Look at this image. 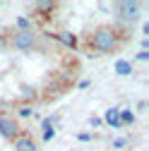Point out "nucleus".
<instances>
[{"label":"nucleus","mask_w":149,"mask_h":151,"mask_svg":"<svg viewBox=\"0 0 149 151\" xmlns=\"http://www.w3.org/2000/svg\"><path fill=\"white\" fill-rule=\"evenodd\" d=\"M82 48L89 55H106V53H116L120 48V41L113 27H99L82 39Z\"/></svg>","instance_id":"1"},{"label":"nucleus","mask_w":149,"mask_h":151,"mask_svg":"<svg viewBox=\"0 0 149 151\" xmlns=\"http://www.w3.org/2000/svg\"><path fill=\"white\" fill-rule=\"evenodd\" d=\"M36 46H39L36 31H10V48L20 50V53H29Z\"/></svg>","instance_id":"2"},{"label":"nucleus","mask_w":149,"mask_h":151,"mask_svg":"<svg viewBox=\"0 0 149 151\" xmlns=\"http://www.w3.org/2000/svg\"><path fill=\"white\" fill-rule=\"evenodd\" d=\"M67 91H70V89H65L58 79H55V74H48L46 82H43V86H41V96H39V101H43V103L58 101L63 93H67Z\"/></svg>","instance_id":"3"},{"label":"nucleus","mask_w":149,"mask_h":151,"mask_svg":"<svg viewBox=\"0 0 149 151\" xmlns=\"http://www.w3.org/2000/svg\"><path fill=\"white\" fill-rule=\"evenodd\" d=\"M22 132L24 129H22L20 120H17L12 113H0V137H3V139L12 142L14 137H20Z\"/></svg>","instance_id":"4"},{"label":"nucleus","mask_w":149,"mask_h":151,"mask_svg":"<svg viewBox=\"0 0 149 151\" xmlns=\"http://www.w3.org/2000/svg\"><path fill=\"white\" fill-rule=\"evenodd\" d=\"M58 7H60V5H58V3H51V0H41V3H31V5H29L31 14H34V17H41V19H51Z\"/></svg>","instance_id":"5"},{"label":"nucleus","mask_w":149,"mask_h":151,"mask_svg":"<svg viewBox=\"0 0 149 151\" xmlns=\"http://www.w3.org/2000/svg\"><path fill=\"white\" fill-rule=\"evenodd\" d=\"M43 36H46V39H53V41H60V43L67 46L70 50H77V48H80V39H77L72 31H46Z\"/></svg>","instance_id":"6"},{"label":"nucleus","mask_w":149,"mask_h":151,"mask_svg":"<svg viewBox=\"0 0 149 151\" xmlns=\"http://www.w3.org/2000/svg\"><path fill=\"white\" fill-rule=\"evenodd\" d=\"M12 151H36V142H34V137L29 134L27 129L22 132L20 137L12 139Z\"/></svg>","instance_id":"7"},{"label":"nucleus","mask_w":149,"mask_h":151,"mask_svg":"<svg viewBox=\"0 0 149 151\" xmlns=\"http://www.w3.org/2000/svg\"><path fill=\"white\" fill-rule=\"evenodd\" d=\"M20 101H22L24 106H29V103H36V101H39V89H34V86L24 84V86L20 89Z\"/></svg>","instance_id":"8"},{"label":"nucleus","mask_w":149,"mask_h":151,"mask_svg":"<svg viewBox=\"0 0 149 151\" xmlns=\"http://www.w3.org/2000/svg\"><path fill=\"white\" fill-rule=\"evenodd\" d=\"M116 7L120 10V17H123V19H135V17L140 14V12H137V10H140V3H118Z\"/></svg>","instance_id":"9"},{"label":"nucleus","mask_w":149,"mask_h":151,"mask_svg":"<svg viewBox=\"0 0 149 151\" xmlns=\"http://www.w3.org/2000/svg\"><path fill=\"white\" fill-rule=\"evenodd\" d=\"M118 113H120V108H108L106 110V115H103V120L113 127V129H120L123 125H120V120H118Z\"/></svg>","instance_id":"10"},{"label":"nucleus","mask_w":149,"mask_h":151,"mask_svg":"<svg viewBox=\"0 0 149 151\" xmlns=\"http://www.w3.org/2000/svg\"><path fill=\"white\" fill-rule=\"evenodd\" d=\"M116 72L120 74V77H127V74L132 72V63H130V60H118L116 63Z\"/></svg>","instance_id":"11"},{"label":"nucleus","mask_w":149,"mask_h":151,"mask_svg":"<svg viewBox=\"0 0 149 151\" xmlns=\"http://www.w3.org/2000/svg\"><path fill=\"white\" fill-rule=\"evenodd\" d=\"M118 120H120V125H132V122H135V113H132V110H125V108H120V113H118Z\"/></svg>","instance_id":"12"},{"label":"nucleus","mask_w":149,"mask_h":151,"mask_svg":"<svg viewBox=\"0 0 149 151\" xmlns=\"http://www.w3.org/2000/svg\"><path fill=\"white\" fill-rule=\"evenodd\" d=\"M10 48V31H0V53Z\"/></svg>","instance_id":"13"},{"label":"nucleus","mask_w":149,"mask_h":151,"mask_svg":"<svg viewBox=\"0 0 149 151\" xmlns=\"http://www.w3.org/2000/svg\"><path fill=\"white\" fill-rule=\"evenodd\" d=\"M17 115H20V118H29V115H34V110L29 106H20V108H17Z\"/></svg>","instance_id":"14"},{"label":"nucleus","mask_w":149,"mask_h":151,"mask_svg":"<svg viewBox=\"0 0 149 151\" xmlns=\"http://www.w3.org/2000/svg\"><path fill=\"white\" fill-rule=\"evenodd\" d=\"M125 144H130V139H125V137H120V139H116V142L111 144V146H113V149H123Z\"/></svg>","instance_id":"15"},{"label":"nucleus","mask_w":149,"mask_h":151,"mask_svg":"<svg viewBox=\"0 0 149 151\" xmlns=\"http://www.w3.org/2000/svg\"><path fill=\"white\" fill-rule=\"evenodd\" d=\"M53 137H55V129H53V127H51V129H43V142H51Z\"/></svg>","instance_id":"16"},{"label":"nucleus","mask_w":149,"mask_h":151,"mask_svg":"<svg viewBox=\"0 0 149 151\" xmlns=\"http://www.w3.org/2000/svg\"><path fill=\"white\" fill-rule=\"evenodd\" d=\"M137 60H140V63H144V60H149V53H147V50H142V53H137Z\"/></svg>","instance_id":"17"},{"label":"nucleus","mask_w":149,"mask_h":151,"mask_svg":"<svg viewBox=\"0 0 149 151\" xmlns=\"http://www.w3.org/2000/svg\"><path fill=\"white\" fill-rule=\"evenodd\" d=\"M89 125H91V127H99V125H101V118H91Z\"/></svg>","instance_id":"18"},{"label":"nucleus","mask_w":149,"mask_h":151,"mask_svg":"<svg viewBox=\"0 0 149 151\" xmlns=\"http://www.w3.org/2000/svg\"><path fill=\"white\" fill-rule=\"evenodd\" d=\"M77 139H80V142H89V139H91V134H87V132H84V134H80Z\"/></svg>","instance_id":"19"}]
</instances>
